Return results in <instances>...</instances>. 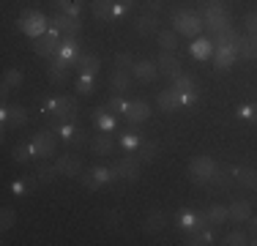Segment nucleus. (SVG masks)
<instances>
[{"label":"nucleus","instance_id":"obj_7","mask_svg":"<svg viewBox=\"0 0 257 246\" xmlns=\"http://www.w3.org/2000/svg\"><path fill=\"white\" fill-rule=\"evenodd\" d=\"M55 148H58V140H55L52 132H39V134L33 137V153H36V159L52 156Z\"/></svg>","mask_w":257,"mask_h":246},{"label":"nucleus","instance_id":"obj_36","mask_svg":"<svg viewBox=\"0 0 257 246\" xmlns=\"http://www.w3.org/2000/svg\"><path fill=\"white\" fill-rule=\"evenodd\" d=\"M55 175H60L58 167H39V172H36V183H50V181H55Z\"/></svg>","mask_w":257,"mask_h":246},{"label":"nucleus","instance_id":"obj_47","mask_svg":"<svg viewBox=\"0 0 257 246\" xmlns=\"http://www.w3.org/2000/svg\"><path fill=\"white\" fill-rule=\"evenodd\" d=\"M194 101H197V90H186V93H181V107H194Z\"/></svg>","mask_w":257,"mask_h":246},{"label":"nucleus","instance_id":"obj_38","mask_svg":"<svg viewBox=\"0 0 257 246\" xmlns=\"http://www.w3.org/2000/svg\"><path fill=\"white\" fill-rule=\"evenodd\" d=\"M85 143H88V134H85V132H79V129H74V134H71V137L66 140V145H69L71 151H77V148H82Z\"/></svg>","mask_w":257,"mask_h":246},{"label":"nucleus","instance_id":"obj_46","mask_svg":"<svg viewBox=\"0 0 257 246\" xmlns=\"http://www.w3.org/2000/svg\"><path fill=\"white\" fill-rule=\"evenodd\" d=\"M243 25H246V33L257 36V11H252V14H246V20H243Z\"/></svg>","mask_w":257,"mask_h":246},{"label":"nucleus","instance_id":"obj_55","mask_svg":"<svg viewBox=\"0 0 257 246\" xmlns=\"http://www.w3.org/2000/svg\"><path fill=\"white\" fill-rule=\"evenodd\" d=\"M60 3H74V0H58V6H60Z\"/></svg>","mask_w":257,"mask_h":246},{"label":"nucleus","instance_id":"obj_18","mask_svg":"<svg viewBox=\"0 0 257 246\" xmlns=\"http://www.w3.org/2000/svg\"><path fill=\"white\" fill-rule=\"evenodd\" d=\"M235 47H213V63L219 66V69H230L232 63H235Z\"/></svg>","mask_w":257,"mask_h":246},{"label":"nucleus","instance_id":"obj_39","mask_svg":"<svg viewBox=\"0 0 257 246\" xmlns=\"http://www.w3.org/2000/svg\"><path fill=\"white\" fill-rule=\"evenodd\" d=\"M222 243H227V246H243V243H249V235H246V232H241V230H235V232H230Z\"/></svg>","mask_w":257,"mask_h":246},{"label":"nucleus","instance_id":"obj_2","mask_svg":"<svg viewBox=\"0 0 257 246\" xmlns=\"http://www.w3.org/2000/svg\"><path fill=\"white\" fill-rule=\"evenodd\" d=\"M173 25H175V33H183V36H197L200 30H203V20H200V14H194V11H175L173 17Z\"/></svg>","mask_w":257,"mask_h":246},{"label":"nucleus","instance_id":"obj_32","mask_svg":"<svg viewBox=\"0 0 257 246\" xmlns=\"http://www.w3.org/2000/svg\"><path fill=\"white\" fill-rule=\"evenodd\" d=\"M159 44H162V49H167V52H175V47H178L175 30H159Z\"/></svg>","mask_w":257,"mask_h":246},{"label":"nucleus","instance_id":"obj_44","mask_svg":"<svg viewBox=\"0 0 257 246\" xmlns=\"http://www.w3.org/2000/svg\"><path fill=\"white\" fill-rule=\"evenodd\" d=\"M120 143H123L126 151H134V148H140V137L132 132V134H123V140H120Z\"/></svg>","mask_w":257,"mask_h":246},{"label":"nucleus","instance_id":"obj_23","mask_svg":"<svg viewBox=\"0 0 257 246\" xmlns=\"http://www.w3.org/2000/svg\"><path fill=\"white\" fill-rule=\"evenodd\" d=\"M230 219H235V221H249L252 219V205H249L246 200H235L230 205Z\"/></svg>","mask_w":257,"mask_h":246},{"label":"nucleus","instance_id":"obj_21","mask_svg":"<svg viewBox=\"0 0 257 246\" xmlns=\"http://www.w3.org/2000/svg\"><path fill=\"white\" fill-rule=\"evenodd\" d=\"M241 36L235 33V28H224L219 33H213V47H235Z\"/></svg>","mask_w":257,"mask_h":246},{"label":"nucleus","instance_id":"obj_15","mask_svg":"<svg viewBox=\"0 0 257 246\" xmlns=\"http://www.w3.org/2000/svg\"><path fill=\"white\" fill-rule=\"evenodd\" d=\"M156 104H159V109L162 112H173V109H178L181 107V93L178 90H162V93L156 96Z\"/></svg>","mask_w":257,"mask_h":246},{"label":"nucleus","instance_id":"obj_50","mask_svg":"<svg viewBox=\"0 0 257 246\" xmlns=\"http://www.w3.org/2000/svg\"><path fill=\"white\" fill-rule=\"evenodd\" d=\"M145 3H148V9H151V14H159V11H162V0H145Z\"/></svg>","mask_w":257,"mask_h":246},{"label":"nucleus","instance_id":"obj_5","mask_svg":"<svg viewBox=\"0 0 257 246\" xmlns=\"http://www.w3.org/2000/svg\"><path fill=\"white\" fill-rule=\"evenodd\" d=\"M36 55H41V58H55V55L60 52V36L55 33V30H50V33H44V36H39L36 39Z\"/></svg>","mask_w":257,"mask_h":246},{"label":"nucleus","instance_id":"obj_45","mask_svg":"<svg viewBox=\"0 0 257 246\" xmlns=\"http://www.w3.org/2000/svg\"><path fill=\"white\" fill-rule=\"evenodd\" d=\"M115 63H118L120 66V69H132V52H118V55H115Z\"/></svg>","mask_w":257,"mask_h":246},{"label":"nucleus","instance_id":"obj_19","mask_svg":"<svg viewBox=\"0 0 257 246\" xmlns=\"http://www.w3.org/2000/svg\"><path fill=\"white\" fill-rule=\"evenodd\" d=\"M132 85V74H128V69H115L112 74H109V88H112V93H123V90Z\"/></svg>","mask_w":257,"mask_h":246},{"label":"nucleus","instance_id":"obj_48","mask_svg":"<svg viewBox=\"0 0 257 246\" xmlns=\"http://www.w3.org/2000/svg\"><path fill=\"white\" fill-rule=\"evenodd\" d=\"M79 181H82V183H85V186H88V189H99V186H101V183H99V181H96V178H93V172H90V175H79Z\"/></svg>","mask_w":257,"mask_h":246},{"label":"nucleus","instance_id":"obj_20","mask_svg":"<svg viewBox=\"0 0 257 246\" xmlns=\"http://www.w3.org/2000/svg\"><path fill=\"white\" fill-rule=\"evenodd\" d=\"M90 148H93V153H99V156L109 153V151H112V134H109V132H99L93 140H90Z\"/></svg>","mask_w":257,"mask_h":246},{"label":"nucleus","instance_id":"obj_29","mask_svg":"<svg viewBox=\"0 0 257 246\" xmlns=\"http://www.w3.org/2000/svg\"><path fill=\"white\" fill-rule=\"evenodd\" d=\"M93 120H96V126H99V132H112L115 129V120H112V115H107V107L96 109Z\"/></svg>","mask_w":257,"mask_h":246},{"label":"nucleus","instance_id":"obj_10","mask_svg":"<svg viewBox=\"0 0 257 246\" xmlns=\"http://www.w3.org/2000/svg\"><path fill=\"white\" fill-rule=\"evenodd\" d=\"M159 71L164 74V77H170V79H175L178 74H183L181 69V60L175 58V52H167V49H162V55H159Z\"/></svg>","mask_w":257,"mask_h":246},{"label":"nucleus","instance_id":"obj_41","mask_svg":"<svg viewBox=\"0 0 257 246\" xmlns=\"http://www.w3.org/2000/svg\"><path fill=\"white\" fill-rule=\"evenodd\" d=\"M126 107H128V101L120 98V93H115L112 98H109V104H107V109H112V112H126Z\"/></svg>","mask_w":257,"mask_h":246},{"label":"nucleus","instance_id":"obj_43","mask_svg":"<svg viewBox=\"0 0 257 246\" xmlns=\"http://www.w3.org/2000/svg\"><path fill=\"white\" fill-rule=\"evenodd\" d=\"M230 181H232V175H224V172L219 170V167H216V172H213V178H211V183H216V186H222V189L227 186Z\"/></svg>","mask_w":257,"mask_h":246},{"label":"nucleus","instance_id":"obj_53","mask_svg":"<svg viewBox=\"0 0 257 246\" xmlns=\"http://www.w3.org/2000/svg\"><path fill=\"white\" fill-rule=\"evenodd\" d=\"M118 3H123L126 9H132V6H134V3H140V0H118Z\"/></svg>","mask_w":257,"mask_h":246},{"label":"nucleus","instance_id":"obj_13","mask_svg":"<svg viewBox=\"0 0 257 246\" xmlns=\"http://www.w3.org/2000/svg\"><path fill=\"white\" fill-rule=\"evenodd\" d=\"M230 175H232V181L241 183L243 189H257V170H252V167H232Z\"/></svg>","mask_w":257,"mask_h":246},{"label":"nucleus","instance_id":"obj_49","mask_svg":"<svg viewBox=\"0 0 257 246\" xmlns=\"http://www.w3.org/2000/svg\"><path fill=\"white\" fill-rule=\"evenodd\" d=\"M126 11H128L126 6H123V3H118V0H115V9H112V20H120V17H123Z\"/></svg>","mask_w":257,"mask_h":246},{"label":"nucleus","instance_id":"obj_6","mask_svg":"<svg viewBox=\"0 0 257 246\" xmlns=\"http://www.w3.org/2000/svg\"><path fill=\"white\" fill-rule=\"evenodd\" d=\"M74 112H77V98H74V96H58V98H55L52 115L58 118V123L74 120Z\"/></svg>","mask_w":257,"mask_h":246},{"label":"nucleus","instance_id":"obj_3","mask_svg":"<svg viewBox=\"0 0 257 246\" xmlns=\"http://www.w3.org/2000/svg\"><path fill=\"white\" fill-rule=\"evenodd\" d=\"M22 30H25L28 36H33V39H39V36H44V30H47V25H50V20H47L41 11H33V9H28L25 14H22V20L17 22Z\"/></svg>","mask_w":257,"mask_h":246},{"label":"nucleus","instance_id":"obj_35","mask_svg":"<svg viewBox=\"0 0 257 246\" xmlns=\"http://www.w3.org/2000/svg\"><path fill=\"white\" fill-rule=\"evenodd\" d=\"M77 93H79V96H90V93H93V77H88V74H79V79H77Z\"/></svg>","mask_w":257,"mask_h":246},{"label":"nucleus","instance_id":"obj_17","mask_svg":"<svg viewBox=\"0 0 257 246\" xmlns=\"http://www.w3.org/2000/svg\"><path fill=\"white\" fill-rule=\"evenodd\" d=\"M69 69H71L69 60H63L60 55H55V58H52V66H50V79H52V82H60V85H63L66 79H69Z\"/></svg>","mask_w":257,"mask_h":246},{"label":"nucleus","instance_id":"obj_33","mask_svg":"<svg viewBox=\"0 0 257 246\" xmlns=\"http://www.w3.org/2000/svg\"><path fill=\"white\" fill-rule=\"evenodd\" d=\"M208 219H211L213 224H224V221L230 219V208H224V205H211V208H208Z\"/></svg>","mask_w":257,"mask_h":246},{"label":"nucleus","instance_id":"obj_4","mask_svg":"<svg viewBox=\"0 0 257 246\" xmlns=\"http://www.w3.org/2000/svg\"><path fill=\"white\" fill-rule=\"evenodd\" d=\"M50 28H52L58 36H79L82 22L74 20V17H69V14H63V11H58V14L50 20Z\"/></svg>","mask_w":257,"mask_h":246},{"label":"nucleus","instance_id":"obj_16","mask_svg":"<svg viewBox=\"0 0 257 246\" xmlns=\"http://www.w3.org/2000/svg\"><path fill=\"white\" fill-rule=\"evenodd\" d=\"M235 52L241 55L243 60H254L257 58V36H241L238 39V44H235Z\"/></svg>","mask_w":257,"mask_h":246},{"label":"nucleus","instance_id":"obj_54","mask_svg":"<svg viewBox=\"0 0 257 246\" xmlns=\"http://www.w3.org/2000/svg\"><path fill=\"white\" fill-rule=\"evenodd\" d=\"M252 120H257V104H252Z\"/></svg>","mask_w":257,"mask_h":246},{"label":"nucleus","instance_id":"obj_9","mask_svg":"<svg viewBox=\"0 0 257 246\" xmlns=\"http://www.w3.org/2000/svg\"><path fill=\"white\" fill-rule=\"evenodd\" d=\"M55 167H58V172L66 178H79L82 175V159H79L77 153H66V156H60L58 162H55Z\"/></svg>","mask_w":257,"mask_h":246},{"label":"nucleus","instance_id":"obj_12","mask_svg":"<svg viewBox=\"0 0 257 246\" xmlns=\"http://www.w3.org/2000/svg\"><path fill=\"white\" fill-rule=\"evenodd\" d=\"M0 115H3V129H9V126H22V123H28V112H25L22 107H9V104H3Z\"/></svg>","mask_w":257,"mask_h":246},{"label":"nucleus","instance_id":"obj_8","mask_svg":"<svg viewBox=\"0 0 257 246\" xmlns=\"http://www.w3.org/2000/svg\"><path fill=\"white\" fill-rule=\"evenodd\" d=\"M112 172L118 178H126V181H137V178H140V159L137 156L118 159V162L112 164Z\"/></svg>","mask_w":257,"mask_h":246},{"label":"nucleus","instance_id":"obj_51","mask_svg":"<svg viewBox=\"0 0 257 246\" xmlns=\"http://www.w3.org/2000/svg\"><path fill=\"white\" fill-rule=\"evenodd\" d=\"M107 221H109V224H118V211H109L107 213Z\"/></svg>","mask_w":257,"mask_h":246},{"label":"nucleus","instance_id":"obj_27","mask_svg":"<svg viewBox=\"0 0 257 246\" xmlns=\"http://www.w3.org/2000/svg\"><path fill=\"white\" fill-rule=\"evenodd\" d=\"M164 224H167L164 213H162V211H151L148 216H145V221H143V230H145V232H159Z\"/></svg>","mask_w":257,"mask_h":246},{"label":"nucleus","instance_id":"obj_34","mask_svg":"<svg viewBox=\"0 0 257 246\" xmlns=\"http://www.w3.org/2000/svg\"><path fill=\"white\" fill-rule=\"evenodd\" d=\"M216 238H213V232L211 230H203V232H192V238H189L186 243H192V246H205V243H213Z\"/></svg>","mask_w":257,"mask_h":246},{"label":"nucleus","instance_id":"obj_42","mask_svg":"<svg viewBox=\"0 0 257 246\" xmlns=\"http://www.w3.org/2000/svg\"><path fill=\"white\" fill-rule=\"evenodd\" d=\"M14 224V211H11V208H3V211H0V230H9V227Z\"/></svg>","mask_w":257,"mask_h":246},{"label":"nucleus","instance_id":"obj_26","mask_svg":"<svg viewBox=\"0 0 257 246\" xmlns=\"http://www.w3.org/2000/svg\"><path fill=\"white\" fill-rule=\"evenodd\" d=\"M189 52H192V58L205 60V58H211V52H213V41H208V39H197L192 47H189Z\"/></svg>","mask_w":257,"mask_h":246},{"label":"nucleus","instance_id":"obj_40","mask_svg":"<svg viewBox=\"0 0 257 246\" xmlns=\"http://www.w3.org/2000/svg\"><path fill=\"white\" fill-rule=\"evenodd\" d=\"M30 156H36V153H33V143H30V145H17V148H14V159H17V162H28Z\"/></svg>","mask_w":257,"mask_h":246},{"label":"nucleus","instance_id":"obj_1","mask_svg":"<svg viewBox=\"0 0 257 246\" xmlns=\"http://www.w3.org/2000/svg\"><path fill=\"white\" fill-rule=\"evenodd\" d=\"M216 167L219 164L213 162L211 156H194L192 162H189V178H192L194 183H211Z\"/></svg>","mask_w":257,"mask_h":246},{"label":"nucleus","instance_id":"obj_25","mask_svg":"<svg viewBox=\"0 0 257 246\" xmlns=\"http://www.w3.org/2000/svg\"><path fill=\"white\" fill-rule=\"evenodd\" d=\"M99 66H101V60L96 58V55H82V58H79V63H77V69H79V74L93 77V74H99Z\"/></svg>","mask_w":257,"mask_h":246},{"label":"nucleus","instance_id":"obj_30","mask_svg":"<svg viewBox=\"0 0 257 246\" xmlns=\"http://www.w3.org/2000/svg\"><path fill=\"white\" fill-rule=\"evenodd\" d=\"M137 153H140V159H143V162H154L156 153H159V143H156V140H145V143H140Z\"/></svg>","mask_w":257,"mask_h":246},{"label":"nucleus","instance_id":"obj_22","mask_svg":"<svg viewBox=\"0 0 257 246\" xmlns=\"http://www.w3.org/2000/svg\"><path fill=\"white\" fill-rule=\"evenodd\" d=\"M112 9H115V0H93V6H90V11H93L96 20H112Z\"/></svg>","mask_w":257,"mask_h":246},{"label":"nucleus","instance_id":"obj_37","mask_svg":"<svg viewBox=\"0 0 257 246\" xmlns=\"http://www.w3.org/2000/svg\"><path fill=\"white\" fill-rule=\"evenodd\" d=\"M58 11H63V14L74 17V20H79V14H82V3L79 0H74V3H60Z\"/></svg>","mask_w":257,"mask_h":246},{"label":"nucleus","instance_id":"obj_24","mask_svg":"<svg viewBox=\"0 0 257 246\" xmlns=\"http://www.w3.org/2000/svg\"><path fill=\"white\" fill-rule=\"evenodd\" d=\"M134 28H137V33H140V36H151V33H156V30H159L156 14H143V17L137 20V25H134Z\"/></svg>","mask_w":257,"mask_h":246},{"label":"nucleus","instance_id":"obj_14","mask_svg":"<svg viewBox=\"0 0 257 246\" xmlns=\"http://www.w3.org/2000/svg\"><path fill=\"white\" fill-rule=\"evenodd\" d=\"M134 77L140 79V82H151V79H156L159 74V63H154V60H140V63L132 66Z\"/></svg>","mask_w":257,"mask_h":246},{"label":"nucleus","instance_id":"obj_52","mask_svg":"<svg viewBox=\"0 0 257 246\" xmlns=\"http://www.w3.org/2000/svg\"><path fill=\"white\" fill-rule=\"evenodd\" d=\"M249 221H252V238H254V241H249V243H257V219H249Z\"/></svg>","mask_w":257,"mask_h":246},{"label":"nucleus","instance_id":"obj_31","mask_svg":"<svg viewBox=\"0 0 257 246\" xmlns=\"http://www.w3.org/2000/svg\"><path fill=\"white\" fill-rule=\"evenodd\" d=\"M173 90H178V93L197 90V82H194V77H189V74H178V77L173 79Z\"/></svg>","mask_w":257,"mask_h":246},{"label":"nucleus","instance_id":"obj_11","mask_svg":"<svg viewBox=\"0 0 257 246\" xmlns=\"http://www.w3.org/2000/svg\"><path fill=\"white\" fill-rule=\"evenodd\" d=\"M126 120L132 123V126H140L143 120H148V115H151V107L143 101V98H137V101H128V107H126Z\"/></svg>","mask_w":257,"mask_h":246},{"label":"nucleus","instance_id":"obj_28","mask_svg":"<svg viewBox=\"0 0 257 246\" xmlns=\"http://www.w3.org/2000/svg\"><path fill=\"white\" fill-rule=\"evenodd\" d=\"M22 85V71L20 69H9L3 77V96L9 93V90H17Z\"/></svg>","mask_w":257,"mask_h":246}]
</instances>
